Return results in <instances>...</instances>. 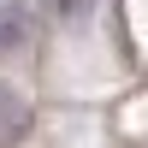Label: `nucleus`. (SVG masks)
I'll use <instances>...</instances> for the list:
<instances>
[{"mask_svg": "<svg viewBox=\"0 0 148 148\" xmlns=\"http://www.w3.org/2000/svg\"><path fill=\"white\" fill-rule=\"evenodd\" d=\"M18 130H24V95L0 83V142H12Z\"/></svg>", "mask_w": 148, "mask_h": 148, "instance_id": "nucleus-1", "label": "nucleus"}]
</instances>
